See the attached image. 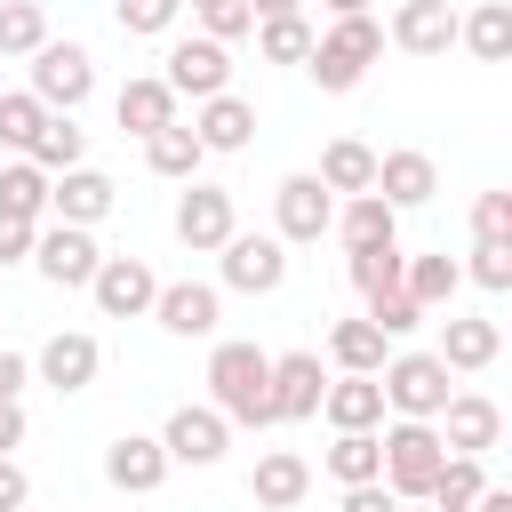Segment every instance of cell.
<instances>
[{
  "label": "cell",
  "mask_w": 512,
  "mask_h": 512,
  "mask_svg": "<svg viewBox=\"0 0 512 512\" xmlns=\"http://www.w3.org/2000/svg\"><path fill=\"white\" fill-rule=\"evenodd\" d=\"M376 192L408 216V208H424L432 192H440V168H432V152H416V144H400V152H376Z\"/></svg>",
  "instance_id": "7402d4cb"
},
{
  "label": "cell",
  "mask_w": 512,
  "mask_h": 512,
  "mask_svg": "<svg viewBox=\"0 0 512 512\" xmlns=\"http://www.w3.org/2000/svg\"><path fill=\"white\" fill-rule=\"evenodd\" d=\"M208 408H216L224 424L264 432V424H272V352L248 344V336H224V344L208 352Z\"/></svg>",
  "instance_id": "6da1fadb"
},
{
  "label": "cell",
  "mask_w": 512,
  "mask_h": 512,
  "mask_svg": "<svg viewBox=\"0 0 512 512\" xmlns=\"http://www.w3.org/2000/svg\"><path fill=\"white\" fill-rule=\"evenodd\" d=\"M320 416H328L336 432H376V424H384V384H376V376H328Z\"/></svg>",
  "instance_id": "d4e9b609"
},
{
  "label": "cell",
  "mask_w": 512,
  "mask_h": 512,
  "mask_svg": "<svg viewBox=\"0 0 512 512\" xmlns=\"http://www.w3.org/2000/svg\"><path fill=\"white\" fill-rule=\"evenodd\" d=\"M256 56L264 64H304L312 56V24L304 16H264L256 24Z\"/></svg>",
  "instance_id": "8d00e7d4"
},
{
  "label": "cell",
  "mask_w": 512,
  "mask_h": 512,
  "mask_svg": "<svg viewBox=\"0 0 512 512\" xmlns=\"http://www.w3.org/2000/svg\"><path fill=\"white\" fill-rule=\"evenodd\" d=\"M24 264H32L48 288H88V280H96V264H104V248H96V232H88V224H40Z\"/></svg>",
  "instance_id": "52a82bcc"
},
{
  "label": "cell",
  "mask_w": 512,
  "mask_h": 512,
  "mask_svg": "<svg viewBox=\"0 0 512 512\" xmlns=\"http://www.w3.org/2000/svg\"><path fill=\"white\" fill-rule=\"evenodd\" d=\"M184 8H192V16H200V32H208V40H224V48H232L240 32H256L248 0H184Z\"/></svg>",
  "instance_id": "7bdbcfd3"
},
{
  "label": "cell",
  "mask_w": 512,
  "mask_h": 512,
  "mask_svg": "<svg viewBox=\"0 0 512 512\" xmlns=\"http://www.w3.org/2000/svg\"><path fill=\"white\" fill-rule=\"evenodd\" d=\"M248 16L264 24V16H304V0H248Z\"/></svg>",
  "instance_id": "f907efd6"
},
{
  "label": "cell",
  "mask_w": 512,
  "mask_h": 512,
  "mask_svg": "<svg viewBox=\"0 0 512 512\" xmlns=\"http://www.w3.org/2000/svg\"><path fill=\"white\" fill-rule=\"evenodd\" d=\"M112 16H120V32H136V40H160V32L184 16V0H112Z\"/></svg>",
  "instance_id": "b9f144b4"
},
{
  "label": "cell",
  "mask_w": 512,
  "mask_h": 512,
  "mask_svg": "<svg viewBox=\"0 0 512 512\" xmlns=\"http://www.w3.org/2000/svg\"><path fill=\"white\" fill-rule=\"evenodd\" d=\"M496 352H504V328L496 320H472V312H448L440 320V368L448 376H480V368H496Z\"/></svg>",
  "instance_id": "ffe728a7"
},
{
  "label": "cell",
  "mask_w": 512,
  "mask_h": 512,
  "mask_svg": "<svg viewBox=\"0 0 512 512\" xmlns=\"http://www.w3.org/2000/svg\"><path fill=\"white\" fill-rule=\"evenodd\" d=\"M472 240H512V192H480L472 200Z\"/></svg>",
  "instance_id": "ee69618b"
},
{
  "label": "cell",
  "mask_w": 512,
  "mask_h": 512,
  "mask_svg": "<svg viewBox=\"0 0 512 512\" xmlns=\"http://www.w3.org/2000/svg\"><path fill=\"white\" fill-rule=\"evenodd\" d=\"M384 56V24L360 8V16H328V32H312V56H304V72H312V88L320 96H352L360 80H368V64Z\"/></svg>",
  "instance_id": "7a4b0ae2"
},
{
  "label": "cell",
  "mask_w": 512,
  "mask_h": 512,
  "mask_svg": "<svg viewBox=\"0 0 512 512\" xmlns=\"http://www.w3.org/2000/svg\"><path fill=\"white\" fill-rule=\"evenodd\" d=\"M320 8H328V16H360L368 0H320Z\"/></svg>",
  "instance_id": "f5cc1de1"
},
{
  "label": "cell",
  "mask_w": 512,
  "mask_h": 512,
  "mask_svg": "<svg viewBox=\"0 0 512 512\" xmlns=\"http://www.w3.org/2000/svg\"><path fill=\"white\" fill-rule=\"evenodd\" d=\"M24 504H32V472L16 456H0V512H24Z\"/></svg>",
  "instance_id": "bcb514c9"
},
{
  "label": "cell",
  "mask_w": 512,
  "mask_h": 512,
  "mask_svg": "<svg viewBox=\"0 0 512 512\" xmlns=\"http://www.w3.org/2000/svg\"><path fill=\"white\" fill-rule=\"evenodd\" d=\"M320 392H328L320 352H272V424H304V416H320Z\"/></svg>",
  "instance_id": "2e32d148"
},
{
  "label": "cell",
  "mask_w": 512,
  "mask_h": 512,
  "mask_svg": "<svg viewBox=\"0 0 512 512\" xmlns=\"http://www.w3.org/2000/svg\"><path fill=\"white\" fill-rule=\"evenodd\" d=\"M344 256H352V288H360V296H376V288H400V264H408V248H400V240L344 248Z\"/></svg>",
  "instance_id": "74e56055"
},
{
  "label": "cell",
  "mask_w": 512,
  "mask_h": 512,
  "mask_svg": "<svg viewBox=\"0 0 512 512\" xmlns=\"http://www.w3.org/2000/svg\"><path fill=\"white\" fill-rule=\"evenodd\" d=\"M160 80L176 88V104L192 96H224L232 88V48L224 40H208V32H192V40H168V56H160Z\"/></svg>",
  "instance_id": "ba28073f"
},
{
  "label": "cell",
  "mask_w": 512,
  "mask_h": 512,
  "mask_svg": "<svg viewBox=\"0 0 512 512\" xmlns=\"http://www.w3.org/2000/svg\"><path fill=\"white\" fill-rule=\"evenodd\" d=\"M24 160H32V168H48V176H56V168H80V160H88V128H80L72 112H48Z\"/></svg>",
  "instance_id": "4dcf8cb0"
},
{
  "label": "cell",
  "mask_w": 512,
  "mask_h": 512,
  "mask_svg": "<svg viewBox=\"0 0 512 512\" xmlns=\"http://www.w3.org/2000/svg\"><path fill=\"white\" fill-rule=\"evenodd\" d=\"M336 200H352V192H376V152L360 144V136H328L320 144V168H312Z\"/></svg>",
  "instance_id": "4316f807"
},
{
  "label": "cell",
  "mask_w": 512,
  "mask_h": 512,
  "mask_svg": "<svg viewBox=\"0 0 512 512\" xmlns=\"http://www.w3.org/2000/svg\"><path fill=\"white\" fill-rule=\"evenodd\" d=\"M384 40H392L400 56H448V48H456V8H448V0H400L392 24H384Z\"/></svg>",
  "instance_id": "ac0fdd59"
},
{
  "label": "cell",
  "mask_w": 512,
  "mask_h": 512,
  "mask_svg": "<svg viewBox=\"0 0 512 512\" xmlns=\"http://www.w3.org/2000/svg\"><path fill=\"white\" fill-rule=\"evenodd\" d=\"M96 368H104V344H96L88 328H56V336L32 352V376H40L48 392H64V400H72V392H88V384H96Z\"/></svg>",
  "instance_id": "5bb4252c"
},
{
  "label": "cell",
  "mask_w": 512,
  "mask_h": 512,
  "mask_svg": "<svg viewBox=\"0 0 512 512\" xmlns=\"http://www.w3.org/2000/svg\"><path fill=\"white\" fill-rule=\"evenodd\" d=\"M376 384H384V416H440V400L456 392L448 384V368H440V352H392L384 368H376Z\"/></svg>",
  "instance_id": "5b68a950"
},
{
  "label": "cell",
  "mask_w": 512,
  "mask_h": 512,
  "mask_svg": "<svg viewBox=\"0 0 512 512\" xmlns=\"http://www.w3.org/2000/svg\"><path fill=\"white\" fill-rule=\"evenodd\" d=\"M328 360H336L344 376H376V368L392 360V336H384L376 320H336V328H328Z\"/></svg>",
  "instance_id": "f1b7e54d"
},
{
  "label": "cell",
  "mask_w": 512,
  "mask_h": 512,
  "mask_svg": "<svg viewBox=\"0 0 512 512\" xmlns=\"http://www.w3.org/2000/svg\"><path fill=\"white\" fill-rule=\"evenodd\" d=\"M192 136H200V152H248V136H256V104L248 96H200L192 104Z\"/></svg>",
  "instance_id": "44dd1931"
},
{
  "label": "cell",
  "mask_w": 512,
  "mask_h": 512,
  "mask_svg": "<svg viewBox=\"0 0 512 512\" xmlns=\"http://www.w3.org/2000/svg\"><path fill=\"white\" fill-rule=\"evenodd\" d=\"M248 496H256L264 512H296V504L312 496V464H304L296 448H264L256 472H248Z\"/></svg>",
  "instance_id": "603a6c76"
},
{
  "label": "cell",
  "mask_w": 512,
  "mask_h": 512,
  "mask_svg": "<svg viewBox=\"0 0 512 512\" xmlns=\"http://www.w3.org/2000/svg\"><path fill=\"white\" fill-rule=\"evenodd\" d=\"M32 96H40L48 112H80V104L96 96V56H88L80 40H40V48H32Z\"/></svg>",
  "instance_id": "8992f818"
},
{
  "label": "cell",
  "mask_w": 512,
  "mask_h": 512,
  "mask_svg": "<svg viewBox=\"0 0 512 512\" xmlns=\"http://www.w3.org/2000/svg\"><path fill=\"white\" fill-rule=\"evenodd\" d=\"M88 296H96V312H104V320H144V312H152V296H160V272H152L144 256H104V264H96V280H88Z\"/></svg>",
  "instance_id": "7c38bea8"
},
{
  "label": "cell",
  "mask_w": 512,
  "mask_h": 512,
  "mask_svg": "<svg viewBox=\"0 0 512 512\" xmlns=\"http://www.w3.org/2000/svg\"><path fill=\"white\" fill-rule=\"evenodd\" d=\"M40 120H48V104L32 96V88H0V152H32V136H40Z\"/></svg>",
  "instance_id": "e575fe53"
},
{
  "label": "cell",
  "mask_w": 512,
  "mask_h": 512,
  "mask_svg": "<svg viewBox=\"0 0 512 512\" xmlns=\"http://www.w3.org/2000/svg\"><path fill=\"white\" fill-rule=\"evenodd\" d=\"M336 512H400V496L384 488V480H360V488H344V504Z\"/></svg>",
  "instance_id": "7dc6e473"
},
{
  "label": "cell",
  "mask_w": 512,
  "mask_h": 512,
  "mask_svg": "<svg viewBox=\"0 0 512 512\" xmlns=\"http://www.w3.org/2000/svg\"><path fill=\"white\" fill-rule=\"evenodd\" d=\"M24 384H32V360L24 352H0V400H24Z\"/></svg>",
  "instance_id": "681fc988"
},
{
  "label": "cell",
  "mask_w": 512,
  "mask_h": 512,
  "mask_svg": "<svg viewBox=\"0 0 512 512\" xmlns=\"http://www.w3.org/2000/svg\"><path fill=\"white\" fill-rule=\"evenodd\" d=\"M400 288H408L424 312H440V304H456L464 272H456V256H408V264H400Z\"/></svg>",
  "instance_id": "d6a6232c"
},
{
  "label": "cell",
  "mask_w": 512,
  "mask_h": 512,
  "mask_svg": "<svg viewBox=\"0 0 512 512\" xmlns=\"http://www.w3.org/2000/svg\"><path fill=\"white\" fill-rule=\"evenodd\" d=\"M320 464H328V480H336V488L384 480V448H376V432H336V448H328Z\"/></svg>",
  "instance_id": "836d02e7"
},
{
  "label": "cell",
  "mask_w": 512,
  "mask_h": 512,
  "mask_svg": "<svg viewBox=\"0 0 512 512\" xmlns=\"http://www.w3.org/2000/svg\"><path fill=\"white\" fill-rule=\"evenodd\" d=\"M472 288H488V296H504L512 288V240H472V264H456Z\"/></svg>",
  "instance_id": "ab89813d"
},
{
  "label": "cell",
  "mask_w": 512,
  "mask_h": 512,
  "mask_svg": "<svg viewBox=\"0 0 512 512\" xmlns=\"http://www.w3.org/2000/svg\"><path fill=\"white\" fill-rule=\"evenodd\" d=\"M400 512H432V504H424V496H408V504H400Z\"/></svg>",
  "instance_id": "db71d44e"
},
{
  "label": "cell",
  "mask_w": 512,
  "mask_h": 512,
  "mask_svg": "<svg viewBox=\"0 0 512 512\" xmlns=\"http://www.w3.org/2000/svg\"><path fill=\"white\" fill-rule=\"evenodd\" d=\"M112 120H120L128 136H152V128H168V120H176V88H168L160 72H136V80H120Z\"/></svg>",
  "instance_id": "cb8c5ba5"
},
{
  "label": "cell",
  "mask_w": 512,
  "mask_h": 512,
  "mask_svg": "<svg viewBox=\"0 0 512 512\" xmlns=\"http://www.w3.org/2000/svg\"><path fill=\"white\" fill-rule=\"evenodd\" d=\"M24 432H32L24 400H0V456H16V448H24Z\"/></svg>",
  "instance_id": "c3c4849f"
},
{
  "label": "cell",
  "mask_w": 512,
  "mask_h": 512,
  "mask_svg": "<svg viewBox=\"0 0 512 512\" xmlns=\"http://www.w3.org/2000/svg\"><path fill=\"white\" fill-rule=\"evenodd\" d=\"M200 160H208V152H200L192 120H168V128H152V136H144V168H152V176H168V184H192V176H200Z\"/></svg>",
  "instance_id": "83f0119b"
},
{
  "label": "cell",
  "mask_w": 512,
  "mask_h": 512,
  "mask_svg": "<svg viewBox=\"0 0 512 512\" xmlns=\"http://www.w3.org/2000/svg\"><path fill=\"white\" fill-rule=\"evenodd\" d=\"M104 480H112L120 496H152V488L168 480V448H160V432H120V440L104 448Z\"/></svg>",
  "instance_id": "d6986e66"
},
{
  "label": "cell",
  "mask_w": 512,
  "mask_h": 512,
  "mask_svg": "<svg viewBox=\"0 0 512 512\" xmlns=\"http://www.w3.org/2000/svg\"><path fill=\"white\" fill-rule=\"evenodd\" d=\"M376 448H384V488H392L400 504L424 496L432 472H440V456H448L440 424H424V416H392V424H376Z\"/></svg>",
  "instance_id": "3957f363"
},
{
  "label": "cell",
  "mask_w": 512,
  "mask_h": 512,
  "mask_svg": "<svg viewBox=\"0 0 512 512\" xmlns=\"http://www.w3.org/2000/svg\"><path fill=\"white\" fill-rule=\"evenodd\" d=\"M432 424H440V440H448L456 456H488V448L504 440V408H496L488 392H448Z\"/></svg>",
  "instance_id": "e0dca14e"
},
{
  "label": "cell",
  "mask_w": 512,
  "mask_h": 512,
  "mask_svg": "<svg viewBox=\"0 0 512 512\" xmlns=\"http://www.w3.org/2000/svg\"><path fill=\"white\" fill-rule=\"evenodd\" d=\"M368 320L400 344V336H416V328H424V304H416L408 288H376V296H368Z\"/></svg>",
  "instance_id": "60d3db41"
},
{
  "label": "cell",
  "mask_w": 512,
  "mask_h": 512,
  "mask_svg": "<svg viewBox=\"0 0 512 512\" xmlns=\"http://www.w3.org/2000/svg\"><path fill=\"white\" fill-rule=\"evenodd\" d=\"M272 224H280V240H288V248H312V240L336 224V192H328L312 168H296V176H280V184H272Z\"/></svg>",
  "instance_id": "9c48e42d"
},
{
  "label": "cell",
  "mask_w": 512,
  "mask_h": 512,
  "mask_svg": "<svg viewBox=\"0 0 512 512\" xmlns=\"http://www.w3.org/2000/svg\"><path fill=\"white\" fill-rule=\"evenodd\" d=\"M160 448H168V464H192V472H208V464H224V448H232V424H224L208 400H200V408L184 400V408L160 424Z\"/></svg>",
  "instance_id": "9a60e30c"
},
{
  "label": "cell",
  "mask_w": 512,
  "mask_h": 512,
  "mask_svg": "<svg viewBox=\"0 0 512 512\" xmlns=\"http://www.w3.org/2000/svg\"><path fill=\"white\" fill-rule=\"evenodd\" d=\"M456 40H464L480 64H504V56H512V8H504V0H480L472 16H456Z\"/></svg>",
  "instance_id": "f546056e"
},
{
  "label": "cell",
  "mask_w": 512,
  "mask_h": 512,
  "mask_svg": "<svg viewBox=\"0 0 512 512\" xmlns=\"http://www.w3.org/2000/svg\"><path fill=\"white\" fill-rule=\"evenodd\" d=\"M472 512H512V488H480V496H472Z\"/></svg>",
  "instance_id": "816d5d0a"
},
{
  "label": "cell",
  "mask_w": 512,
  "mask_h": 512,
  "mask_svg": "<svg viewBox=\"0 0 512 512\" xmlns=\"http://www.w3.org/2000/svg\"><path fill=\"white\" fill-rule=\"evenodd\" d=\"M328 232L344 248H376V240H400V208L384 192H352V200H336V224Z\"/></svg>",
  "instance_id": "484cf974"
},
{
  "label": "cell",
  "mask_w": 512,
  "mask_h": 512,
  "mask_svg": "<svg viewBox=\"0 0 512 512\" xmlns=\"http://www.w3.org/2000/svg\"><path fill=\"white\" fill-rule=\"evenodd\" d=\"M488 488V472H480V456H440V472H432V488H424V504L432 512H472V496Z\"/></svg>",
  "instance_id": "1f68e13d"
},
{
  "label": "cell",
  "mask_w": 512,
  "mask_h": 512,
  "mask_svg": "<svg viewBox=\"0 0 512 512\" xmlns=\"http://www.w3.org/2000/svg\"><path fill=\"white\" fill-rule=\"evenodd\" d=\"M168 224H176V240H184L192 256H216V248L240 232V208H232L224 184H200V176H192V184L176 192V216H168Z\"/></svg>",
  "instance_id": "30bf717a"
},
{
  "label": "cell",
  "mask_w": 512,
  "mask_h": 512,
  "mask_svg": "<svg viewBox=\"0 0 512 512\" xmlns=\"http://www.w3.org/2000/svg\"><path fill=\"white\" fill-rule=\"evenodd\" d=\"M32 232H40L32 216H8V208H0V264H24V256H32Z\"/></svg>",
  "instance_id": "f6af8a7d"
},
{
  "label": "cell",
  "mask_w": 512,
  "mask_h": 512,
  "mask_svg": "<svg viewBox=\"0 0 512 512\" xmlns=\"http://www.w3.org/2000/svg\"><path fill=\"white\" fill-rule=\"evenodd\" d=\"M288 280V240L280 232H232L224 248H216V288H232V296H272Z\"/></svg>",
  "instance_id": "277c9868"
},
{
  "label": "cell",
  "mask_w": 512,
  "mask_h": 512,
  "mask_svg": "<svg viewBox=\"0 0 512 512\" xmlns=\"http://www.w3.org/2000/svg\"><path fill=\"white\" fill-rule=\"evenodd\" d=\"M112 208H120V184H112L104 168L80 160V168H56V176H48V216H56V224H88V232H96Z\"/></svg>",
  "instance_id": "8fae6325"
},
{
  "label": "cell",
  "mask_w": 512,
  "mask_h": 512,
  "mask_svg": "<svg viewBox=\"0 0 512 512\" xmlns=\"http://www.w3.org/2000/svg\"><path fill=\"white\" fill-rule=\"evenodd\" d=\"M152 320H160L168 336L200 344V336H216V320H224V288H216V280H160Z\"/></svg>",
  "instance_id": "4fadbf2b"
},
{
  "label": "cell",
  "mask_w": 512,
  "mask_h": 512,
  "mask_svg": "<svg viewBox=\"0 0 512 512\" xmlns=\"http://www.w3.org/2000/svg\"><path fill=\"white\" fill-rule=\"evenodd\" d=\"M0 208L40 224V216H48V168H32V160H8V168H0Z\"/></svg>",
  "instance_id": "d590c367"
},
{
  "label": "cell",
  "mask_w": 512,
  "mask_h": 512,
  "mask_svg": "<svg viewBox=\"0 0 512 512\" xmlns=\"http://www.w3.org/2000/svg\"><path fill=\"white\" fill-rule=\"evenodd\" d=\"M48 40V8L40 0H0V56H32Z\"/></svg>",
  "instance_id": "f35d334b"
}]
</instances>
